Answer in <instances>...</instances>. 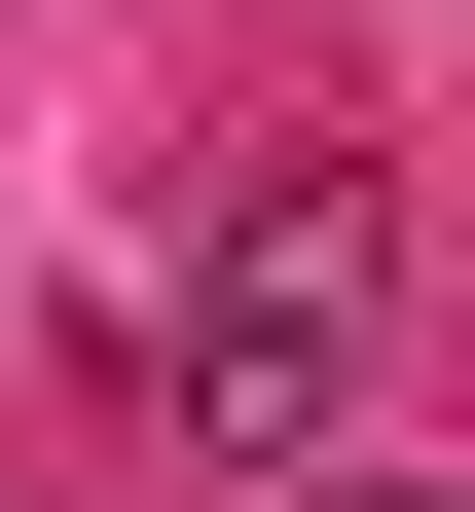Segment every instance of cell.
<instances>
[{"label":"cell","mask_w":475,"mask_h":512,"mask_svg":"<svg viewBox=\"0 0 475 512\" xmlns=\"http://www.w3.org/2000/svg\"><path fill=\"white\" fill-rule=\"evenodd\" d=\"M256 512H439V476H256Z\"/></svg>","instance_id":"2"},{"label":"cell","mask_w":475,"mask_h":512,"mask_svg":"<svg viewBox=\"0 0 475 512\" xmlns=\"http://www.w3.org/2000/svg\"><path fill=\"white\" fill-rule=\"evenodd\" d=\"M366 330H402V183H220V220H183V476H329V403H366Z\"/></svg>","instance_id":"1"}]
</instances>
